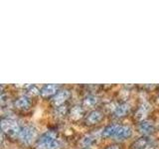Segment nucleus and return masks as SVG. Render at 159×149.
Segmentation results:
<instances>
[{"label":"nucleus","mask_w":159,"mask_h":149,"mask_svg":"<svg viewBox=\"0 0 159 149\" xmlns=\"http://www.w3.org/2000/svg\"><path fill=\"white\" fill-rule=\"evenodd\" d=\"M155 102H156L157 106H159V93L157 94V97H155Z\"/></svg>","instance_id":"obj_20"},{"label":"nucleus","mask_w":159,"mask_h":149,"mask_svg":"<svg viewBox=\"0 0 159 149\" xmlns=\"http://www.w3.org/2000/svg\"><path fill=\"white\" fill-rule=\"evenodd\" d=\"M101 102V98L98 96V94L94 93H89L86 97L83 98L82 101V106L83 107L86 109V111H93V109H96V107Z\"/></svg>","instance_id":"obj_11"},{"label":"nucleus","mask_w":159,"mask_h":149,"mask_svg":"<svg viewBox=\"0 0 159 149\" xmlns=\"http://www.w3.org/2000/svg\"><path fill=\"white\" fill-rule=\"evenodd\" d=\"M19 142L24 146L31 145L38 139V130L33 124H26L21 127V130L17 137Z\"/></svg>","instance_id":"obj_3"},{"label":"nucleus","mask_w":159,"mask_h":149,"mask_svg":"<svg viewBox=\"0 0 159 149\" xmlns=\"http://www.w3.org/2000/svg\"><path fill=\"white\" fill-rule=\"evenodd\" d=\"M65 140L56 130H49L42 133L35 142L36 149H62Z\"/></svg>","instance_id":"obj_1"},{"label":"nucleus","mask_w":159,"mask_h":149,"mask_svg":"<svg viewBox=\"0 0 159 149\" xmlns=\"http://www.w3.org/2000/svg\"><path fill=\"white\" fill-rule=\"evenodd\" d=\"M61 86L55 84H44L41 88V92H40V97L42 98H50L53 97L60 89H61Z\"/></svg>","instance_id":"obj_14"},{"label":"nucleus","mask_w":159,"mask_h":149,"mask_svg":"<svg viewBox=\"0 0 159 149\" xmlns=\"http://www.w3.org/2000/svg\"><path fill=\"white\" fill-rule=\"evenodd\" d=\"M98 135L94 133H89L81 138L79 141V145H81L82 148H91V146L94 145L98 140Z\"/></svg>","instance_id":"obj_15"},{"label":"nucleus","mask_w":159,"mask_h":149,"mask_svg":"<svg viewBox=\"0 0 159 149\" xmlns=\"http://www.w3.org/2000/svg\"><path fill=\"white\" fill-rule=\"evenodd\" d=\"M86 116V109L83 107L82 104H74L69 109L68 117L73 122H78L84 118Z\"/></svg>","instance_id":"obj_8"},{"label":"nucleus","mask_w":159,"mask_h":149,"mask_svg":"<svg viewBox=\"0 0 159 149\" xmlns=\"http://www.w3.org/2000/svg\"><path fill=\"white\" fill-rule=\"evenodd\" d=\"M82 149H92V148H82Z\"/></svg>","instance_id":"obj_21"},{"label":"nucleus","mask_w":159,"mask_h":149,"mask_svg":"<svg viewBox=\"0 0 159 149\" xmlns=\"http://www.w3.org/2000/svg\"><path fill=\"white\" fill-rule=\"evenodd\" d=\"M150 111H151L150 104H149L147 102H143L139 104V106H137V108L135 109L133 117L137 122L145 120V119H147V116H148L149 112H150Z\"/></svg>","instance_id":"obj_9"},{"label":"nucleus","mask_w":159,"mask_h":149,"mask_svg":"<svg viewBox=\"0 0 159 149\" xmlns=\"http://www.w3.org/2000/svg\"><path fill=\"white\" fill-rule=\"evenodd\" d=\"M131 111L130 104L126 102H120L116 104H114L111 111V115L116 119H121L127 116Z\"/></svg>","instance_id":"obj_6"},{"label":"nucleus","mask_w":159,"mask_h":149,"mask_svg":"<svg viewBox=\"0 0 159 149\" xmlns=\"http://www.w3.org/2000/svg\"><path fill=\"white\" fill-rule=\"evenodd\" d=\"M118 123H111L108 125L104 126L102 128V130L101 131V137L103 139H109L112 138L114 135V132H116V129L117 127Z\"/></svg>","instance_id":"obj_16"},{"label":"nucleus","mask_w":159,"mask_h":149,"mask_svg":"<svg viewBox=\"0 0 159 149\" xmlns=\"http://www.w3.org/2000/svg\"><path fill=\"white\" fill-rule=\"evenodd\" d=\"M13 106L15 109L20 111H27L32 107L31 98L26 97L25 94H22L18 97H16L13 102Z\"/></svg>","instance_id":"obj_12"},{"label":"nucleus","mask_w":159,"mask_h":149,"mask_svg":"<svg viewBox=\"0 0 159 149\" xmlns=\"http://www.w3.org/2000/svg\"><path fill=\"white\" fill-rule=\"evenodd\" d=\"M72 97V92L69 88H61L60 91L55 94V96L51 98V104L54 108L65 106L69 102V99Z\"/></svg>","instance_id":"obj_4"},{"label":"nucleus","mask_w":159,"mask_h":149,"mask_svg":"<svg viewBox=\"0 0 159 149\" xmlns=\"http://www.w3.org/2000/svg\"><path fill=\"white\" fill-rule=\"evenodd\" d=\"M104 118V113L99 109H93L89 111L84 118V123L86 126H96L99 124Z\"/></svg>","instance_id":"obj_5"},{"label":"nucleus","mask_w":159,"mask_h":149,"mask_svg":"<svg viewBox=\"0 0 159 149\" xmlns=\"http://www.w3.org/2000/svg\"><path fill=\"white\" fill-rule=\"evenodd\" d=\"M137 131L141 134L142 136H151L156 132V126L150 119H145L137 123Z\"/></svg>","instance_id":"obj_7"},{"label":"nucleus","mask_w":159,"mask_h":149,"mask_svg":"<svg viewBox=\"0 0 159 149\" xmlns=\"http://www.w3.org/2000/svg\"><path fill=\"white\" fill-rule=\"evenodd\" d=\"M132 133L133 130L129 125H126V124H117V127L112 138H114L116 140H124V139L130 138L132 136Z\"/></svg>","instance_id":"obj_10"},{"label":"nucleus","mask_w":159,"mask_h":149,"mask_svg":"<svg viewBox=\"0 0 159 149\" xmlns=\"http://www.w3.org/2000/svg\"><path fill=\"white\" fill-rule=\"evenodd\" d=\"M69 109L70 108H68L67 104H65V106H59V107L54 108V114L56 115L57 118H64L65 116L68 115Z\"/></svg>","instance_id":"obj_18"},{"label":"nucleus","mask_w":159,"mask_h":149,"mask_svg":"<svg viewBox=\"0 0 159 149\" xmlns=\"http://www.w3.org/2000/svg\"><path fill=\"white\" fill-rule=\"evenodd\" d=\"M103 149H122V146H121V144L112 143V144H109V145L106 146Z\"/></svg>","instance_id":"obj_19"},{"label":"nucleus","mask_w":159,"mask_h":149,"mask_svg":"<svg viewBox=\"0 0 159 149\" xmlns=\"http://www.w3.org/2000/svg\"><path fill=\"white\" fill-rule=\"evenodd\" d=\"M21 125L19 122L13 117L10 116H2L1 118V130L3 135L7 137L17 138L20 130H21Z\"/></svg>","instance_id":"obj_2"},{"label":"nucleus","mask_w":159,"mask_h":149,"mask_svg":"<svg viewBox=\"0 0 159 149\" xmlns=\"http://www.w3.org/2000/svg\"><path fill=\"white\" fill-rule=\"evenodd\" d=\"M154 147V140L151 136H141L130 145L131 149H151Z\"/></svg>","instance_id":"obj_13"},{"label":"nucleus","mask_w":159,"mask_h":149,"mask_svg":"<svg viewBox=\"0 0 159 149\" xmlns=\"http://www.w3.org/2000/svg\"><path fill=\"white\" fill-rule=\"evenodd\" d=\"M23 89L25 92V96L30 98L37 97L38 96H40V92H41V88H39L35 84H25Z\"/></svg>","instance_id":"obj_17"}]
</instances>
